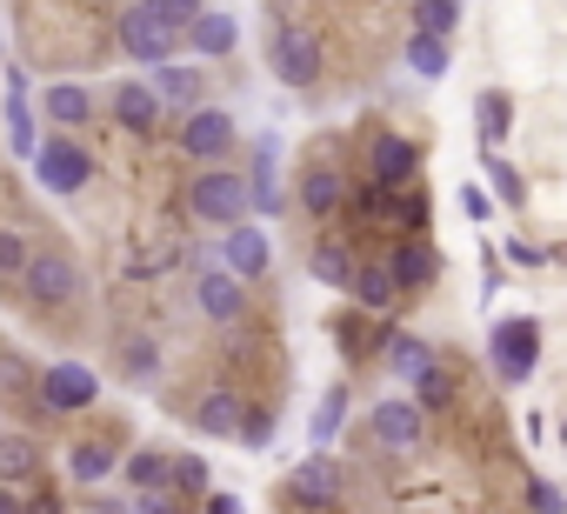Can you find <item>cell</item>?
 <instances>
[{
  "instance_id": "6da1fadb",
  "label": "cell",
  "mask_w": 567,
  "mask_h": 514,
  "mask_svg": "<svg viewBox=\"0 0 567 514\" xmlns=\"http://www.w3.org/2000/svg\"><path fill=\"white\" fill-rule=\"evenodd\" d=\"M187 207L207 220V227H234V220H247V181L220 161V167H200L194 181H187Z\"/></svg>"
},
{
  "instance_id": "7a4b0ae2",
  "label": "cell",
  "mask_w": 567,
  "mask_h": 514,
  "mask_svg": "<svg viewBox=\"0 0 567 514\" xmlns=\"http://www.w3.org/2000/svg\"><path fill=\"white\" fill-rule=\"evenodd\" d=\"M34 181H41L48 194H81V187L94 181V154H87L74 134H48V141L34 147Z\"/></svg>"
},
{
  "instance_id": "3957f363",
  "label": "cell",
  "mask_w": 567,
  "mask_h": 514,
  "mask_svg": "<svg viewBox=\"0 0 567 514\" xmlns=\"http://www.w3.org/2000/svg\"><path fill=\"white\" fill-rule=\"evenodd\" d=\"M267 68L280 88H315L321 81V41L315 28H274L267 34Z\"/></svg>"
},
{
  "instance_id": "277c9868",
  "label": "cell",
  "mask_w": 567,
  "mask_h": 514,
  "mask_svg": "<svg viewBox=\"0 0 567 514\" xmlns=\"http://www.w3.org/2000/svg\"><path fill=\"white\" fill-rule=\"evenodd\" d=\"M487 354H494V374H501L507 388H520V381L540 368V321H527V315L501 321V328L487 335Z\"/></svg>"
},
{
  "instance_id": "5b68a950",
  "label": "cell",
  "mask_w": 567,
  "mask_h": 514,
  "mask_svg": "<svg viewBox=\"0 0 567 514\" xmlns=\"http://www.w3.org/2000/svg\"><path fill=\"white\" fill-rule=\"evenodd\" d=\"M21 288H28L41 308H61V301L81 295V268L68 261L61 247H34V254H28V268H21Z\"/></svg>"
},
{
  "instance_id": "8992f818",
  "label": "cell",
  "mask_w": 567,
  "mask_h": 514,
  "mask_svg": "<svg viewBox=\"0 0 567 514\" xmlns=\"http://www.w3.org/2000/svg\"><path fill=\"white\" fill-rule=\"evenodd\" d=\"M234 141H240V127H234L227 107H194L187 127H181V147H187L200 167H220V161L234 154Z\"/></svg>"
},
{
  "instance_id": "52a82bcc",
  "label": "cell",
  "mask_w": 567,
  "mask_h": 514,
  "mask_svg": "<svg viewBox=\"0 0 567 514\" xmlns=\"http://www.w3.org/2000/svg\"><path fill=\"white\" fill-rule=\"evenodd\" d=\"M267 261H274V240H267L260 220H234V227H220V268H227L234 281L267 275Z\"/></svg>"
},
{
  "instance_id": "ba28073f",
  "label": "cell",
  "mask_w": 567,
  "mask_h": 514,
  "mask_svg": "<svg viewBox=\"0 0 567 514\" xmlns=\"http://www.w3.org/2000/svg\"><path fill=\"white\" fill-rule=\"evenodd\" d=\"M94 394H101V381H94V368H81V361H54V368L41 374V401H48L54 414H81V408H94Z\"/></svg>"
},
{
  "instance_id": "9c48e42d",
  "label": "cell",
  "mask_w": 567,
  "mask_h": 514,
  "mask_svg": "<svg viewBox=\"0 0 567 514\" xmlns=\"http://www.w3.org/2000/svg\"><path fill=\"white\" fill-rule=\"evenodd\" d=\"M374 441L381 448H394V454H414L421 448V434H427V414L414 408V401H374Z\"/></svg>"
},
{
  "instance_id": "30bf717a",
  "label": "cell",
  "mask_w": 567,
  "mask_h": 514,
  "mask_svg": "<svg viewBox=\"0 0 567 514\" xmlns=\"http://www.w3.org/2000/svg\"><path fill=\"white\" fill-rule=\"evenodd\" d=\"M194 301H200V315L207 321H240V308H247V281H234L227 268H207L200 281H194Z\"/></svg>"
},
{
  "instance_id": "8fae6325",
  "label": "cell",
  "mask_w": 567,
  "mask_h": 514,
  "mask_svg": "<svg viewBox=\"0 0 567 514\" xmlns=\"http://www.w3.org/2000/svg\"><path fill=\"white\" fill-rule=\"evenodd\" d=\"M388 275H394V288H401V295H414V288L441 281V254H434L427 240H394V254H388Z\"/></svg>"
},
{
  "instance_id": "7c38bea8",
  "label": "cell",
  "mask_w": 567,
  "mask_h": 514,
  "mask_svg": "<svg viewBox=\"0 0 567 514\" xmlns=\"http://www.w3.org/2000/svg\"><path fill=\"white\" fill-rule=\"evenodd\" d=\"M174 41H181V34H167V28H161V21H147L141 8H127V14H121V48H127L134 61H154V68H161V61L174 54Z\"/></svg>"
},
{
  "instance_id": "4fadbf2b",
  "label": "cell",
  "mask_w": 567,
  "mask_h": 514,
  "mask_svg": "<svg viewBox=\"0 0 567 514\" xmlns=\"http://www.w3.org/2000/svg\"><path fill=\"white\" fill-rule=\"evenodd\" d=\"M114 121L127 127V134H154L161 127V101H154V88L147 81H114Z\"/></svg>"
},
{
  "instance_id": "5bb4252c",
  "label": "cell",
  "mask_w": 567,
  "mask_h": 514,
  "mask_svg": "<svg viewBox=\"0 0 567 514\" xmlns=\"http://www.w3.org/2000/svg\"><path fill=\"white\" fill-rule=\"evenodd\" d=\"M414 167H421V154H414V141H401V134H381V141H374V154H368L374 187H408V181H414Z\"/></svg>"
},
{
  "instance_id": "9a60e30c",
  "label": "cell",
  "mask_w": 567,
  "mask_h": 514,
  "mask_svg": "<svg viewBox=\"0 0 567 514\" xmlns=\"http://www.w3.org/2000/svg\"><path fill=\"white\" fill-rule=\"evenodd\" d=\"M247 214H280L288 207V194L274 187V141H254V161H247Z\"/></svg>"
},
{
  "instance_id": "2e32d148",
  "label": "cell",
  "mask_w": 567,
  "mask_h": 514,
  "mask_svg": "<svg viewBox=\"0 0 567 514\" xmlns=\"http://www.w3.org/2000/svg\"><path fill=\"white\" fill-rule=\"evenodd\" d=\"M147 88H154L161 114H167V107H200V68H187V61H161Z\"/></svg>"
},
{
  "instance_id": "e0dca14e",
  "label": "cell",
  "mask_w": 567,
  "mask_h": 514,
  "mask_svg": "<svg viewBox=\"0 0 567 514\" xmlns=\"http://www.w3.org/2000/svg\"><path fill=\"white\" fill-rule=\"evenodd\" d=\"M8 147L28 154V161H34V147H41V134H34V107H28V74H21V68H8Z\"/></svg>"
},
{
  "instance_id": "ac0fdd59",
  "label": "cell",
  "mask_w": 567,
  "mask_h": 514,
  "mask_svg": "<svg viewBox=\"0 0 567 514\" xmlns=\"http://www.w3.org/2000/svg\"><path fill=\"white\" fill-rule=\"evenodd\" d=\"M334 494H341V467H334L328 454H315V461L295 467V501H301V507H328Z\"/></svg>"
},
{
  "instance_id": "d6986e66",
  "label": "cell",
  "mask_w": 567,
  "mask_h": 514,
  "mask_svg": "<svg viewBox=\"0 0 567 514\" xmlns=\"http://www.w3.org/2000/svg\"><path fill=\"white\" fill-rule=\"evenodd\" d=\"M187 41H194V54H200V61H220V54H234L240 21H234V14H207V8H200V21L187 28Z\"/></svg>"
},
{
  "instance_id": "ffe728a7",
  "label": "cell",
  "mask_w": 567,
  "mask_h": 514,
  "mask_svg": "<svg viewBox=\"0 0 567 514\" xmlns=\"http://www.w3.org/2000/svg\"><path fill=\"white\" fill-rule=\"evenodd\" d=\"M41 114H48L54 127H81V121L94 114V94H87V88H74V81H54V88L41 94Z\"/></svg>"
},
{
  "instance_id": "44dd1931",
  "label": "cell",
  "mask_w": 567,
  "mask_h": 514,
  "mask_svg": "<svg viewBox=\"0 0 567 514\" xmlns=\"http://www.w3.org/2000/svg\"><path fill=\"white\" fill-rule=\"evenodd\" d=\"M348 401H354L348 388H328V394H321V408H315V421H308V448H315V454H328L334 434L348 428Z\"/></svg>"
},
{
  "instance_id": "7402d4cb",
  "label": "cell",
  "mask_w": 567,
  "mask_h": 514,
  "mask_svg": "<svg viewBox=\"0 0 567 514\" xmlns=\"http://www.w3.org/2000/svg\"><path fill=\"white\" fill-rule=\"evenodd\" d=\"M474 127H481V147H501V141L514 134V101H507L501 88H487V94L474 101Z\"/></svg>"
},
{
  "instance_id": "603a6c76",
  "label": "cell",
  "mask_w": 567,
  "mask_h": 514,
  "mask_svg": "<svg viewBox=\"0 0 567 514\" xmlns=\"http://www.w3.org/2000/svg\"><path fill=\"white\" fill-rule=\"evenodd\" d=\"M348 201V181L334 174V167H308V181H301V207L308 214H334Z\"/></svg>"
},
{
  "instance_id": "cb8c5ba5",
  "label": "cell",
  "mask_w": 567,
  "mask_h": 514,
  "mask_svg": "<svg viewBox=\"0 0 567 514\" xmlns=\"http://www.w3.org/2000/svg\"><path fill=\"white\" fill-rule=\"evenodd\" d=\"M194 428H200V434H234V428H240V394H227V388L200 394V408H194Z\"/></svg>"
},
{
  "instance_id": "d4e9b609",
  "label": "cell",
  "mask_w": 567,
  "mask_h": 514,
  "mask_svg": "<svg viewBox=\"0 0 567 514\" xmlns=\"http://www.w3.org/2000/svg\"><path fill=\"white\" fill-rule=\"evenodd\" d=\"M308 268H315V281H328L334 295L354 288V261H348V247H334V240H321V247L308 254Z\"/></svg>"
},
{
  "instance_id": "484cf974",
  "label": "cell",
  "mask_w": 567,
  "mask_h": 514,
  "mask_svg": "<svg viewBox=\"0 0 567 514\" xmlns=\"http://www.w3.org/2000/svg\"><path fill=\"white\" fill-rule=\"evenodd\" d=\"M68 467H74V481H107L114 474V441H74L68 448Z\"/></svg>"
},
{
  "instance_id": "4316f807",
  "label": "cell",
  "mask_w": 567,
  "mask_h": 514,
  "mask_svg": "<svg viewBox=\"0 0 567 514\" xmlns=\"http://www.w3.org/2000/svg\"><path fill=\"white\" fill-rule=\"evenodd\" d=\"M408 68H414L421 81H441V74L454 68V54H447V41H434V34H414V41H408Z\"/></svg>"
},
{
  "instance_id": "83f0119b",
  "label": "cell",
  "mask_w": 567,
  "mask_h": 514,
  "mask_svg": "<svg viewBox=\"0 0 567 514\" xmlns=\"http://www.w3.org/2000/svg\"><path fill=\"white\" fill-rule=\"evenodd\" d=\"M348 295H354L361 308H374V315H381V308H394V295H401V288H394V275H388V268H354V288H348Z\"/></svg>"
},
{
  "instance_id": "f1b7e54d",
  "label": "cell",
  "mask_w": 567,
  "mask_h": 514,
  "mask_svg": "<svg viewBox=\"0 0 567 514\" xmlns=\"http://www.w3.org/2000/svg\"><path fill=\"white\" fill-rule=\"evenodd\" d=\"M141 14L161 21L167 34H187V28L200 21V0H141Z\"/></svg>"
},
{
  "instance_id": "f546056e",
  "label": "cell",
  "mask_w": 567,
  "mask_h": 514,
  "mask_svg": "<svg viewBox=\"0 0 567 514\" xmlns=\"http://www.w3.org/2000/svg\"><path fill=\"white\" fill-rule=\"evenodd\" d=\"M447 401H454V374H447V368H434V361H427V368H421V374H414V408H421V414H427V408H447Z\"/></svg>"
},
{
  "instance_id": "4dcf8cb0",
  "label": "cell",
  "mask_w": 567,
  "mask_h": 514,
  "mask_svg": "<svg viewBox=\"0 0 567 514\" xmlns=\"http://www.w3.org/2000/svg\"><path fill=\"white\" fill-rule=\"evenodd\" d=\"M127 487L141 494V487H167V454L161 448H134L127 454Z\"/></svg>"
},
{
  "instance_id": "1f68e13d",
  "label": "cell",
  "mask_w": 567,
  "mask_h": 514,
  "mask_svg": "<svg viewBox=\"0 0 567 514\" xmlns=\"http://www.w3.org/2000/svg\"><path fill=\"white\" fill-rule=\"evenodd\" d=\"M454 21H461V0H421V8H414V34L447 41V34H454Z\"/></svg>"
},
{
  "instance_id": "d6a6232c",
  "label": "cell",
  "mask_w": 567,
  "mask_h": 514,
  "mask_svg": "<svg viewBox=\"0 0 567 514\" xmlns=\"http://www.w3.org/2000/svg\"><path fill=\"white\" fill-rule=\"evenodd\" d=\"M427 361H434V354H427V341H421V335H394V341H388V368H394V374H408V381H414Z\"/></svg>"
},
{
  "instance_id": "836d02e7",
  "label": "cell",
  "mask_w": 567,
  "mask_h": 514,
  "mask_svg": "<svg viewBox=\"0 0 567 514\" xmlns=\"http://www.w3.org/2000/svg\"><path fill=\"white\" fill-rule=\"evenodd\" d=\"M167 487L174 494H207V461L200 454H167Z\"/></svg>"
},
{
  "instance_id": "e575fe53",
  "label": "cell",
  "mask_w": 567,
  "mask_h": 514,
  "mask_svg": "<svg viewBox=\"0 0 567 514\" xmlns=\"http://www.w3.org/2000/svg\"><path fill=\"white\" fill-rule=\"evenodd\" d=\"M481 161H487V181H494V194H501L507 207H520V201H527V181H520V174H514V167H507L494 147H481Z\"/></svg>"
},
{
  "instance_id": "d590c367",
  "label": "cell",
  "mask_w": 567,
  "mask_h": 514,
  "mask_svg": "<svg viewBox=\"0 0 567 514\" xmlns=\"http://www.w3.org/2000/svg\"><path fill=\"white\" fill-rule=\"evenodd\" d=\"M127 514H181V494H174V487H141V494L127 501Z\"/></svg>"
},
{
  "instance_id": "8d00e7d4",
  "label": "cell",
  "mask_w": 567,
  "mask_h": 514,
  "mask_svg": "<svg viewBox=\"0 0 567 514\" xmlns=\"http://www.w3.org/2000/svg\"><path fill=\"white\" fill-rule=\"evenodd\" d=\"M28 254H34L28 234H8V227H0V275H21V268H28Z\"/></svg>"
},
{
  "instance_id": "74e56055",
  "label": "cell",
  "mask_w": 567,
  "mask_h": 514,
  "mask_svg": "<svg viewBox=\"0 0 567 514\" xmlns=\"http://www.w3.org/2000/svg\"><path fill=\"white\" fill-rule=\"evenodd\" d=\"M28 467H34V448H28V441H0V474L21 481Z\"/></svg>"
},
{
  "instance_id": "f35d334b",
  "label": "cell",
  "mask_w": 567,
  "mask_h": 514,
  "mask_svg": "<svg viewBox=\"0 0 567 514\" xmlns=\"http://www.w3.org/2000/svg\"><path fill=\"white\" fill-rule=\"evenodd\" d=\"M527 507H534V514H567V501H560L554 481H527Z\"/></svg>"
},
{
  "instance_id": "ab89813d",
  "label": "cell",
  "mask_w": 567,
  "mask_h": 514,
  "mask_svg": "<svg viewBox=\"0 0 567 514\" xmlns=\"http://www.w3.org/2000/svg\"><path fill=\"white\" fill-rule=\"evenodd\" d=\"M127 374H141V381L154 374V341H147V335H134V341H127Z\"/></svg>"
},
{
  "instance_id": "60d3db41",
  "label": "cell",
  "mask_w": 567,
  "mask_h": 514,
  "mask_svg": "<svg viewBox=\"0 0 567 514\" xmlns=\"http://www.w3.org/2000/svg\"><path fill=\"white\" fill-rule=\"evenodd\" d=\"M234 434H240L247 448H267V441H274V421H267V414H240V428H234Z\"/></svg>"
},
{
  "instance_id": "b9f144b4",
  "label": "cell",
  "mask_w": 567,
  "mask_h": 514,
  "mask_svg": "<svg viewBox=\"0 0 567 514\" xmlns=\"http://www.w3.org/2000/svg\"><path fill=\"white\" fill-rule=\"evenodd\" d=\"M200 514H247V501L227 494V487H207V494H200Z\"/></svg>"
},
{
  "instance_id": "7bdbcfd3",
  "label": "cell",
  "mask_w": 567,
  "mask_h": 514,
  "mask_svg": "<svg viewBox=\"0 0 567 514\" xmlns=\"http://www.w3.org/2000/svg\"><path fill=\"white\" fill-rule=\"evenodd\" d=\"M461 214H467V220H487V194H481V187H467V194H461Z\"/></svg>"
},
{
  "instance_id": "ee69618b",
  "label": "cell",
  "mask_w": 567,
  "mask_h": 514,
  "mask_svg": "<svg viewBox=\"0 0 567 514\" xmlns=\"http://www.w3.org/2000/svg\"><path fill=\"white\" fill-rule=\"evenodd\" d=\"M507 261H514V268H540V247H527V240H514V247H507Z\"/></svg>"
},
{
  "instance_id": "f6af8a7d",
  "label": "cell",
  "mask_w": 567,
  "mask_h": 514,
  "mask_svg": "<svg viewBox=\"0 0 567 514\" xmlns=\"http://www.w3.org/2000/svg\"><path fill=\"white\" fill-rule=\"evenodd\" d=\"M0 514H28V501H21L14 487H0Z\"/></svg>"
}]
</instances>
